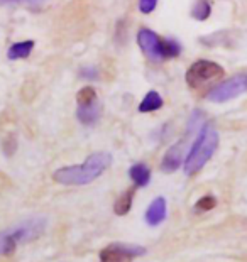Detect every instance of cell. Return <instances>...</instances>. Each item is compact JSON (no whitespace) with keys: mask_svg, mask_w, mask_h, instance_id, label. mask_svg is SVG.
Returning <instances> with one entry per match:
<instances>
[{"mask_svg":"<svg viewBox=\"0 0 247 262\" xmlns=\"http://www.w3.org/2000/svg\"><path fill=\"white\" fill-rule=\"evenodd\" d=\"M112 163V156L109 152H95L83 164L61 168L54 172V181L61 185L81 186L88 185L102 174Z\"/></svg>","mask_w":247,"mask_h":262,"instance_id":"6da1fadb","label":"cell"},{"mask_svg":"<svg viewBox=\"0 0 247 262\" xmlns=\"http://www.w3.org/2000/svg\"><path fill=\"white\" fill-rule=\"evenodd\" d=\"M132 198H134V189H129V191L123 193L122 196L115 202V206H114L115 213L117 215H126L132 206Z\"/></svg>","mask_w":247,"mask_h":262,"instance_id":"e0dca14e","label":"cell"},{"mask_svg":"<svg viewBox=\"0 0 247 262\" xmlns=\"http://www.w3.org/2000/svg\"><path fill=\"white\" fill-rule=\"evenodd\" d=\"M183 156H184V147H183V142L175 144L171 146L170 149L166 150L164 158H162V164H161V169L164 172H173L176 171L179 166L183 163Z\"/></svg>","mask_w":247,"mask_h":262,"instance_id":"ba28073f","label":"cell"},{"mask_svg":"<svg viewBox=\"0 0 247 262\" xmlns=\"http://www.w3.org/2000/svg\"><path fill=\"white\" fill-rule=\"evenodd\" d=\"M76 115H78V120H80L81 124L93 125L95 122H97L98 115H100V108H98L97 102H95L92 105H87V107H78Z\"/></svg>","mask_w":247,"mask_h":262,"instance_id":"7c38bea8","label":"cell"},{"mask_svg":"<svg viewBox=\"0 0 247 262\" xmlns=\"http://www.w3.org/2000/svg\"><path fill=\"white\" fill-rule=\"evenodd\" d=\"M212 14V5L209 0H196L192 9V17L196 20H207Z\"/></svg>","mask_w":247,"mask_h":262,"instance_id":"9a60e30c","label":"cell"},{"mask_svg":"<svg viewBox=\"0 0 247 262\" xmlns=\"http://www.w3.org/2000/svg\"><path fill=\"white\" fill-rule=\"evenodd\" d=\"M215 198L213 196H205V198H200L198 203H196V208L198 210H212L215 206Z\"/></svg>","mask_w":247,"mask_h":262,"instance_id":"d6986e66","label":"cell"},{"mask_svg":"<svg viewBox=\"0 0 247 262\" xmlns=\"http://www.w3.org/2000/svg\"><path fill=\"white\" fill-rule=\"evenodd\" d=\"M162 107V98L158 92H149L146 97L142 98V102L139 103V112L148 114V112H154V110H159Z\"/></svg>","mask_w":247,"mask_h":262,"instance_id":"4fadbf2b","label":"cell"},{"mask_svg":"<svg viewBox=\"0 0 247 262\" xmlns=\"http://www.w3.org/2000/svg\"><path fill=\"white\" fill-rule=\"evenodd\" d=\"M244 92H247V75H237L220 83V85L213 86L207 95V100H210L213 103H222L230 98L239 97Z\"/></svg>","mask_w":247,"mask_h":262,"instance_id":"5b68a950","label":"cell"},{"mask_svg":"<svg viewBox=\"0 0 247 262\" xmlns=\"http://www.w3.org/2000/svg\"><path fill=\"white\" fill-rule=\"evenodd\" d=\"M137 44L141 46L142 53L153 61H161V37L149 29H141L137 32Z\"/></svg>","mask_w":247,"mask_h":262,"instance_id":"52a82bcc","label":"cell"},{"mask_svg":"<svg viewBox=\"0 0 247 262\" xmlns=\"http://www.w3.org/2000/svg\"><path fill=\"white\" fill-rule=\"evenodd\" d=\"M44 220L43 219H31L27 222L15 225L14 228L0 232V255L12 254L17 244L24 241H32L44 232Z\"/></svg>","mask_w":247,"mask_h":262,"instance_id":"3957f363","label":"cell"},{"mask_svg":"<svg viewBox=\"0 0 247 262\" xmlns=\"http://www.w3.org/2000/svg\"><path fill=\"white\" fill-rule=\"evenodd\" d=\"M222 75H223V68L218 63L200 59L188 68L187 83L192 88H200L213 80H218Z\"/></svg>","mask_w":247,"mask_h":262,"instance_id":"277c9868","label":"cell"},{"mask_svg":"<svg viewBox=\"0 0 247 262\" xmlns=\"http://www.w3.org/2000/svg\"><path fill=\"white\" fill-rule=\"evenodd\" d=\"M159 53H161V59L176 58V56H179V53H181V46H179L178 41H175V39H171V37L161 39Z\"/></svg>","mask_w":247,"mask_h":262,"instance_id":"5bb4252c","label":"cell"},{"mask_svg":"<svg viewBox=\"0 0 247 262\" xmlns=\"http://www.w3.org/2000/svg\"><path fill=\"white\" fill-rule=\"evenodd\" d=\"M164 219H166V200L159 196L149 205L148 211H146V222H148V225L156 227Z\"/></svg>","mask_w":247,"mask_h":262,"instance_id":"9c48e42d","label":"cell"},{"mask_svg":"<svg viewBox=\"0 0 247 262\" xmlns=\"http://www.w3.org/2000/svg\"><path fill=\"white\" fill-rule=\"evenodd\" d=\"M129 176H131V180L136 183L137 186H148L151 180V171L144 163H137L129 171Z\"/></svg>","mask_w":247,"mask_h":262,"instance_id":"8fae6325","label":"cell"},{"mask_svg":"<svg viewBox=\"0 0 247 262\" xmlns=\"http://www.w3.org/2000/svg\"><path fill=\"white\" fill-rule=\"evenodd\" d=\"M218 147V132L212 125H201L198 137L193 142L192 149L184 159V172L187 174H195L203 166L209 163L210 158L215 154Z\"/></svg>","mask_w":247,"mask_h":262,"instance_id":"7a4b0ae2","label":"cell"},{"mask_svg":"<svg viewBox=\"0 0 247 262\" xmlns=\"http://www.w3.org/2000/svg\"><path fill=\"white\" fill-rule=\"evenodd\" d=\"M158 5V0H139V10L142 14H151Z\"/></svg>","mask_w":247,"mask_h":262,"instance_id":"ac0fdd59","label":"cell"},{"mask_svg":"<svg viewBox=\"0 0 247 262\" xmlns=\"http://www.w3.org/2000/svg\"><path fill=\"white\" fill-rule=\"evenodd\" d=\"M76 102L78 107H87V105H92L97 102V92H95L93 86H83L80 92L76 93Z\"/></svg>","mask_w":247,"mask_h":262,"instance_id":"2e32d148","label":"cell"},{"mask_svg":"<svg viewBox=\"0 0 247 262\" xmlns=\"http://www.w3.org/2000/svg\"><path fill=\"white\" fill-rule=\"evenodd\" d=\"M144 254L142 247L127 244H110L100 252V262H132L134 257Z\"/></svg>","mask_w":247,"mask_h":262,"instance_id":"8992f818","label":"cell"},{"mask_svg":"<svg viewBox=\"0 0 247 262\" xmlns=\"http://www.w3.org/2000/svg\"><path fill=\"white\" fill-rule=\"evenodd\" d=\"M34 49V41H22V42H15L12 46L9 48L7 51V58L10 61H15V59H22V58H27L29 54L32 53Z\"/></svg>","mask_w":247,"mask_h":262,"instance_id":"30bf717a","label":"cell"},{"mask_svg":"<svg viewBox=\"0 0 247 262\" xmlns=\"http://www.w3.org/2000/svg\"><path fill=\"white\" fill-rule=\"evenodd\" d=\"M81 76L90 78V80H95V78L98 76V70L95 68V66H85V68H81Z\"/></svg>","mask_w":247,"mask_h":262,"instance_id":"ffe728a7","label":"cell"}]
</instances>
